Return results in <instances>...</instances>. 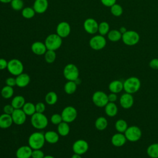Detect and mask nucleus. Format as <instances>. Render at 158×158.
Wrapping results in <instances>:
<instances>
[{
    "label": "nucleus",
    "mask_w": 158,
    "mask_h": 158,
    "mask_svg": "<svg viewBox=\"0 0 158 158\" xmlns=\"http://www.w3.org/2000/svg\"><path fill=\"white\" fill-rule=\"evenodd\" d=\"M107 36L109 41L112 42H117L119 40H122V34L118 30L113 29L110 30V31L107 35Z\"/></svg>",
    "instance_id": "nucleus-29"
},
{
    "label": "nucleus",
    "mask_w": 158,
    "mask_h": 158,
    "mask_svg": "<svg viewBox=\"0 0 158 158\" xmlns=\"http://www.w3.org/2000/svg\"><path fill=\"white\" fill-rule=\"evenodd\" d=\"M124 135L127 141L130 142H136L140 139L142 136V131L138 127L131 125L127 128Z\"/></svg>",
    "instance_id": "nucleus-7"
},
{
    "label": "nucleus",
    "mask_w": 158,
    "mask_h": 158,
    "mask_svg": "<svg viewBox=\"0 0 158 158\" xmlns=\"http://www.w3.org/2000/svg\"><path fill=\"white\" fill-rule=\"evenodd\" d=\"M25 102V99L23 96L21 95H17L12 98L10 104L15 109H22Z\"/></svg>",
    "instance_id": "nucleus-26"
},
{
    "label": "nucleus",
    "mask_w": 158,
    "mask_h": 158,
    "mask_svg": "<svg viewBox=\"0 0 158 158\" xmlns=\"http://www.w3.org/2000/svg\"><path fill=\"white\" fill-rule=\"evenodd\" d=\"M109 31H110V26L107 22L104 21L99 23L98 32L99 33V35L102 36L107 35Z\"/></svg>",
    "instance_id": "nucleus-36"
},
{
    "label": "nucleus",
    "mask_w": 158,
    "mask_h": 158,
    "mask_svg": "<svg viewBox=\"0 0 158 158\" xmlns=\"http://www.w3.org/2000/svg\"><path fill=\"white\" fill-rule=\"evenodd\" d=\"M44 135L46 142L49 144H55L57 143L59 139V135L55 131L49 130L46 131Z\"/></svg>",
    "instance_id": "nucleus-25"
},
{
    "label": "nucleus",
    "mask_w": 158,
    "mask_h": 158,
    "mask_svg": "<svg viewBox=\"0 0 158 158\" xmlns=\"http://www.w3.org/2000/svg\"><path fill=\"white\" fill-rule=\"evenodd\" d=\"M43 158H55V157L51 155H47V156H44V157Z\"/></svg>",
    "instance_id": "nucleus-53"
},
{
    "label": "nucleus",
    "mask_w": 158,
    "mask_h": 158,
    "mask_svg": "<svg viewBox=\"0 0 158 158\" xmlns=\"http://www.w3.org/2000/svg\"><path fill=\"white\" fill-rule=\"evenodd\" d=\"M50 121L52 124L56 125H58L60 123H61L63 121L61 114H52L51 117Z\"/></svg>",
    "instance_id": "nucleus-41"
},
{
    "label": "nucleus",
    "mask_w": 158,
    "mask_h": 158,
    "mask_svg": "<svg viewBox=\"0 0 158 158\" xmlns=\"http://www.w3.org/2000/svg\"><path fill=\"white\" fill-rule=\"evenodd\" d=\"M49 3L48 0H35L33 8L37 14L44 13L48 8Z\"/></svg>",
    "instance_id": "nucleus-18"
},
{
    "label": "nucleus",
    "mask_w": 158,
    "mask_h": 158,
    "mask_svg": "<svg viewBox=\"0 0 158 158\" xmlns=\"http://www.w3.org/2000/svg\"><path fill=\"white\" fill-rule=\"evenodd\" d=\"M63 75L68 81H75L79 78V70L75 64H68L64 68Z\"/></svg>",
    "instance_id": "nucleus-5"
},
{
    "label": "nucleus",
    "mask_w": 158,
    "mask_h": 158,
    "mask_svg": "<svg viewBox=\"0 0 158 158\" xmlns=\"http://www.w3.org/2000/svg\"><path fill=\"white\" fill-rule=\"evenodd\" d=\"M120 106L125 109H128L131 108L134 104V98L131 94L125 93L121 95L119 99Z\"/></svg>",
    "instance_id": "nucleus-16"
},
{
    "label": "nucleus",
    "mask_w": 158,
    "mask_h": 158,
    "mask_svg": "<svg viewBox=\"0 0 158 158\" xmlns=\"http://www.w3.org/2000/svg\"><path fill=\"white\" fill-rule=\"evenodd\" d=\"M111 143L115 147H122L124 146V144L126 143L127 139L124 135V133H115L111 137Z\"/></svg>",
    "instance_id": "nucleus-17"
},
{
    "label": "nucleus",
    "mask_w": 158,
    "mask_h": 158,
    "mask_svg": "<svg viewBox=\"0 0 158 158\" xmlns=\"http://www.w3.org/2000/svg\"><path fill=\"white\" fill-rule=\"evenodd\" d=\"M128 127L127 122L123 119H118L115 123V128L118 133H124Z\"/></svg>",
    "instance_id": "nucleus-33"
},
{
    "label": "nucleus",
    "mask_w": 158,
    "mask_h": 158,
    "mask_svg": "<svg viewBox=\"0 0 158 158\" xmlns=\"http://www.w3.org/2000/svg\"><path fill=\"white\" fill-rule=\"evenodd\" d=\"M30 122L35 128L37 130H43L48 125V119L44 113L35 112L31 116Z\"/></svg>",
    "instance_id": "nucleus-3"
},
{
    "label": "nucleus",
    "mask_w": 158,
    "mask_h": 158,
    "mask_svg": "<svg viewBox=\"0 0 158 158\" xmlns=\"http://www.w3.org/2000/svg\"><path fill=\"white\" fill-rule=\"evenodd\" d=\"M13 120L11 115L3 113L0 115V128L6 129L12 126Z\"/></svg>",
    "instance_id": "nucleus-22"
},
{
    "label": "nucleus",
    "mask_w": 158,
    "mask_h": 158,
    "mask_svg": "<svg viewBox=\"0 0 158 158\" xmlns=\"http://www.w3.org/2000/svg\"><path fill=\"white\" fill-rule=\"evenodd\" d=\"M108 96V101L109 102H115L117 100V95L116 93H110V94H107Z\"/></svg>",
    "instance_id": "nucleus-48"
},
{
    "label": "nucleus",
    "mask_w": 158,
    "mask_h": 158,
    "mask_svg": "<svg viewBox=\"0 0 158 158\" xmlns=\"http://www.w3.org/2000/svg\"><path fill=\"white\" fill-rule=\"evenodd\" d=\"M58 99L57 94L54 91H49L44 97V101L48 105L55 104Z\"/></svg>",
    "instance_id": "nucleus-32"
},
{
    "label": "nucleus",
    "mask_w": 158,
    "mask_h": 158,
    "mask_svg": "<svg viewBox=\"0 0 158 158\" xmlns=\"http://www.w3.org/2000/svg\"><path fill=\"white\" fill-rule=\"evenodd\" d=\"M1 95L4 99L11 98L14 95L13 87L6 85L1 90Z\"/></svg>",
    "instance_id": "nucleus-35"
},
{
    "label": "nucleus",
    "mask_w": 158,
    "mask_h": 158,
    "mask_svg": "<svg viewBox=\"0 0 158 158\" xmlns=\"http://www.w3.org/2000/svg\"><path fill=\"white\" fill-rule=\"evenodd\" d=\"M118 30H119L120 32L123 35V33H125L127 31V29L125 27H121L119 28Z\"/></svg>",
    "instance_id": "nucleus-50"
},
{
    "label": "nucleus",
    "mask_w": 158,
    "mask_h": 158,
    "mask_svg": "<svg viewBox=\"0 0 158 158\" xmlns=\"http://www.w3.org/2000/svg\"><path fill=\"white\" fill-rule=\"evenodd\" d=\"M108 88L110 93H119L123 90V83L118 80H113L109 84Z\"/></svg>",
    "instance_id": "nucleus-23"
},
{
    "label": "nucleus",
    "mask_w": 158,
    "mask_h": 158,
    "mask_svg": "<svg viewBox=\"0 0 158 158\" xmlns=\"http://www.w3.org/2000/svg\"><path fill=\"white\" fill-rule=\"evenodd\" d=\"M5 83L6 85L14 87V86H16V79L14 77H9L6 78Z\"/></svg>",
    "instance_id": "nucleus-46"
},
{
    "label": "nucleus",
    "mask_w": 158,
    "mask_h": 158,
    "mask_svg": "<svg viewBox=\"0 0 158 158\" xmlns=\"http://www.w3.org/2000/svg\"><path fill=\"white\" fill-rule=\"evenodd\" d=\"M149 67L154 70H158V58L151 59L149 63Z\"/></svg>",
    "instance_id": "nucleus-45"
},
{
    "label": "nucleus",
    "mask_w": 158,
    "mask_h": 158,
    "mask_svg": "<svg viewBox=\"0 0 158 158\" xmlns=\"http://www.w3.org/2000/svg\"><path fill=\"white\" fill-rule=\"evenodd\" d=\"M71 32L70 25L65 21L58 23L56 27V33L62 38L67 37Z\"/></svg>",
    "instance_id": "nucleus-14"
},
{
    "label": "nucleus",
    "mask_w": 158,
    "mask_h": 158,
    "mask_svg": "<svg viewBox=\"0 0 158 158\" xmlns=\"http://www.w3.org/2000/svg\"><path fill=\"white\" fill-rule=\"evenodd\" d=\"M44 154L41 149H33L31 153V158H43L44 157Z\"/></svg>",
    "instance_id": "nucleus-42"
},
{
    "label": "nucleus",
    "mask_w": 158,
    "mask_h": 158,
    "mask_svg": "<svg viewBox=\"0 0 158 158\" xmlns=\"http://www.w3.org/2000/svg\"><path fill=\"white\" fill-rule=\"evenodd\" d=\"M31 51L37 56L44 55L48 50L44 43L41 41H35L31 46Z\"/></svg>",
    "instance_id": "nucleus-19"
},
{
    "label": "nucleus",
    "mask_w": 158,
    "mask_h": 158,
    "mask_svg": "<svg viewBox=\"0 0 158 158\" xmlns=\"http://www.w3.org/2000/svg\"><path fill=\"white\" fill-rule=\"evenodd\" d=\"M123 83L125 92L131 94L138 92L141 87L140 80L136 77H128Z\"/></svg>",
    "instance_id": "nucleus-2"
},
{
    "label": "nucleus",
    "mask_w": 158,
    "mask_h": 158,
    "mask_svg": "<svg viewBox=\"0 0 158 158\" xmlns=\"http://www.w3.org/2000/svg\"><path fill=\"white\" fill-rule=\"evenodd\" d=\"M7 69L14 76H17L23 73L24 67L23 63L17 59H12L8 61Z\"/></svg>",
    "instance_id": "nucleus-8"
},
{
    "label": "nucleus",
    "mask_w": 158,
    "mask_h": 158,
    "mask_svg": "<svg viewBox=\"0 0 158 158\" xmlns=\"http://www.w3.org/2000/svg\"><path fill=\"white\" fill-rule=\"evenodd\" d=\"M110 12L115 17H120L123 12V9L122 6L119 4H114L110 7Z\"/></svg>",
    "instance_id": "nucleus-38"
},
{
    "label": "nucleus",
    "mask_w": 158,
    "mask_h": 158,
    "mask_svg": "<svg viewBox=\"0 0 158 158\" xmlns=\"http://www.w3.org/2000/svg\"><path fill=\"white\" fill-rule=\"evenodd\" d=\"M102 4L106 7H110L112 5L116 3L117 0H100Z\"/></svg>",
    "instance_id": "nucleus-47"
},
{
    "label": "nucleus",
    "mask_w": 158,
    "mask_h": 158,
    "mask_svg": "<svg viewBox=\"0 0 158 158\" xmlns=\"http://www.w3.org/2000/svg\"><path fill=\"white\" fill-rule=\"evenodd\" d=\"M33 149L28 145H24L19 147L16 152L15 156L17 158H30L31 157Z\"/></svg>",
    "instance_id": "nucleus-20"
},
{
    "label": "nucleus",
    "mask_w": 158,
    "mask_h": 158,
    "mask_svg": "<svg viewBox=\"0 0 158 158\" xmlns=\"http://www.w3.org/2000/svg\"><path fill=\"white\" fill-rule=\"evenodd\" d=\"M146 153L151 158H158V143L150 144L147 148Z\"/></svg>",
    "instance_id": "nucleus-30"
},
{
    "label": "nucleus",
    "mask_w": 158,
    "mask_h": 158,
    "mask_svg": "<svg viewBox=\"0 0 158 158\" xmlns=\"http://www.w3.org/2000/svg\"><path fill=\"white\" fill-rule=\"evenodd\" d=\"M93 104L98 107H104L109 102L107 94L102 91H96L92 96Z\"/></svg>",
    "instance_id": "nucleus-11"
},
{
    "label": "nucleus",
    "mask_w": 158,
    "mask_h": 158,
    "mask_svg": "<svg viewBox=\"0 0 158 158\" xmlns=\"http://www.w3.org/2000/svg\"><path fill=\"white\" fill-rule=\"evenodd\" d=\"M108 125V122L106 117L101 116L96 118L94 122V126L98 130H104Z\"/></svg>",
    "instance_id": "nucleus-27"
},
{
    "label": "nucleus",
    "mask_w": 158,
    "mask_h": 158,
    "mask_svg": "<svg viewBox=\"0 0 158 158\" xmlns=\"http://www.w3.org/2000/svg\"><path fill=\"white\" fill-rule=\"evenodd\" d=\"M89 149V144L85 139H80L75 141L72 145V150L75 154L82 155L86 153Z\"/></svg>",
    "instance_id": "nucleus-12"
},
{
    "label": "nucleus",
    "mask_w": 158,
    "mask_h": 158,
    "mask_svg": "<svg viewBox=\"0 0 158 158\" xmlns=\"http://www.w3.org/2000/svg\"><path fill=\"white\" fill-rule=\"evenodd\" d=\"M12 1V0H0V2H2V3H4V4H6V3H9Z\"/></svg>",
    "instance_id": "nucleus-52"
},
{
    "label": "nucleus",
    "mask_w": 158,
    "mask_h": 158,
    "mask_svg": "<svg viewBox=\"0 0 158 158\" xmlns=\"http://www.w3.org/2000/svg\"><path fill=\"white\" fill-rule=\"evenodd\" d=\"M107 41L104 36L101 35H96L91 38L89 41V45L90 48L95 51H99L105 48Z\"/></svg>",
    "instance_id": "nucleus-9"
},
{
    "label": "nucleus",
    "mask_w": 158,
    "mask_h": 158,
    "mask_svg": "<svg viewBox=\"0 0 158 158\" xmlns=\"http://www.w3.org/2000/svg\"><path fill=\"white\" fill-rule=\"evenodd\" d=\"M8 61L5 59L0 58V70H4L7 67Z\"/></svg>",
    "instance_id": "nucleus-49"
},
{
    "label": "nucleus",
    "mask_w": 158,
    "mask_h": 158,
    "mask_svg": "<svg viewBox=\"0 0 158 158\" xmlns=\"http://www.w3.org/2000/svg\"><path fill=\"white\" fill-rule=\"evenodd\" d=\"M71 158H82V157H81V155H79V154H75V153H74V154L72 156Z\"/></svg>",
    "instance_id": "nucleus-51"
},
{
    "label": "nucleus",
    "mask_w": 158,
    "mask_h": 158,
    "mask_svg": "<svg viewBox=\"0 0 158 158\" xmlns=\"http://www.w3.org/2000/svg\"><path fill=\"white\" fill-rule=\"evenodd\" d=\"M14 109H15L13 107V106L11 104H6L3 107L4 113L9 114V115H11L13 113Z\"/></svg>",
    "instance_id": "nucleus-44"
},
{
    "label": "nucleus",
    "mask_w": 158,
    "mask_h": 158,
    "mask_svg": "<svg viewBox=\"0 0 158 158\" xmlns=\"http://www.w3.org/2000/svg\"><path fill=\"white\" fill-rule=\"evenodd\" d=\"M46 142L44 135L41 132L36 131L32 133L28 137V146L32 149H41Z\"/></svg>",
    "instance_id": "nucleus-1"
},
{
    "label": "nucleus",
    "mask_w": 158,
    "mask_h": 158,
    "mask_svg": "<svg viewBox=\"0 0 158 158\" xmlns=\"http://www.w3.org/2000/svg\"><path fill=\"white\" fill-rule=\"evenodd\" d=\"M104 111L107 116L113 117L118 113V107L115 102H109L104 107Z\"/></svg>",
    "instance_id": "nucleus-24"
},
{
    "label": "nucleus",
    "mask_w": 158,
    "mask_h": 158,
    "mask_svg": "<svg viewBox=\"0 0 158 158\" xmlns=\"http://www.w3.org/2000/svg\"><path fill=\"white\" fill-rule=\"evenodd\" d=\"M62 38L57 33L49 35L45 39L44 44L47 49L56 51L60 48L62 43Z\"/></svg>",
    "instance_id": "nucleus-4"
},
{
    "label": "nucleus",
    "mask_w": 158,
    "mask_h": 158,
    "mask_svg": "<svg viewBox=\"0 0 158 158\" xmlns=\"http://www.w3.org/2000/svg\"><path fill=\"white\" fill-rule=\"evenodd\" d=\"M22 109L27 115L31 116L36 112L35 105L31 102H25Z\"/></svg>",
    "instance_id": "nucleus-34"
},
{
    "label": "nucleus",
    "mask_w": 158,
    "mask_h": 158,
    "mask_svg": "<svg viewBox=\"0 0 158 158\" xmlns=\"http://www.w3.org/2000/svg\"><path fill=\"white\" fill-rule=\"evenodd\" d=\"M16 86L19 88H25L28 85L30 82V77L25 73H22L16 76Z\"/></svg>",
    "instance_id": "nucleus-21"
},
{
    "label": "nucleus",
    "mask_w": 158,
    "mask_h": 158,
    "mask_svg": "<svg viewBox=\"0 0 158 158\" xmlns=\"http://www.w3.org/2000/svg\"><path fill=\"white\" fill-rule=\"evenodd\" d=\"M36 112L44 113L46 110V105L42 102H38L35 104Z\"/></svg>",
    "instance_id": "nucleus-43"
},
{
    "label": "nucleus",
    "mask_w": 158,
    "mask_h": 158,
    "mask_svg": "<svg viewBox=\"0 0 158 158\" xmlns=\"http://www.w3.org/2000/svg\"><path fill=\"white\" fill-rule=\"evenodd\" d=\"M77 89V84L74 81H68L64 85V89L67 94H73Z\"/></svg>",
    "instance_id": "nucleus-31"
},
{
    "label": "nucleus",
    "mask_w": 158,
    "mask_h": 158,
    "mask_svg": "<svg viewBox=\"0 0 158 158\" xmlns=\"http://www.w3.org/2000/svg\"><path fill=\"white\" fill-rule=\"evenodd\" d=\"M36 12L33 7H26L23 8L22 10V15L23 18L27 19H30L33 18Z\"/></svg>",
    "instance_id": "nucleus-37"
},
{
    "label": "nucleus",
    "mask_w": 158,
    "mask_h": 158,
    "mask_svg": "<svg viewBox=\"0 0 158 158\" xmlns=\"http://www.w3.org/2000/svg\"><path fill=\"white\" fill-rule=\"evenodd\" d=\"M10 3L11 7L14 10L19 11L23 9L24 4L22 0H12V1Z\"/></svg>",
    "instance_id": "nucleus-40"
},
{
    "label": "nucleus",
    "mask_w": 158,
    "mask_h": 158,
    "mask_svg": "<svg viewBox=\"0 0 158 158\" xmlns=\"http://www.w3.org/2000/svg\"><path fill=\"white\" fill-rule=\"evenodd\" d=\"M70 126L68 123L62 121L57 125V133L60 136H66L70 133Z\"/></svg>",
    "instance_id": "nucleus-28"
},
{
    "label": "nucleus",
    "mask_w": 158,
    "mask_h": 158,
    "mask_svg": "<svg viewBox=\"0 0 158 158\" xmlns=\"http://www.w3.org/2000/svg\"><path fill=\"white\" fill-rule=\"evenodd\" d=\"M11 116L14 123L17 125H21L25 122L27 115L23 112L22 109H14Z\"/></svg>",
    "instance_id": "nucleus-15"
},
{
    "label": "nucleus",
    "mask_w": 158,
    "mask_h": 158,
    "mask_svg": "<svg viewBox=\"0 0 158 158\" xmlns=\"http://www.w3.org/2000/svg\"><path fill=\"white\" fill-rule=\"evenodd\" d=\"M99 23L93 18H88L83 22L85 31L89 34H95L98 32Z\"/></svg>",
    "instance_id": "nucleus-13"
},
{
    "label": "nucleus",
    "mask_w": 158,
    "mask_h": 158,
    "mask_svg": "<svg viewBox=\"0 0 158 158\" xmlns=\"http://www.w3.org/2000/svg\"><path fill=\"white\" fill-rule=\"evenodd\" d=\"M62 120L68 123L73 122L77 117V110L72 106H68L64 108L61 112Z\"/></svg>",
    "instance_id": "nucleus-10"
},
{
    "label": "nucleus",
    "mask_w": 158,
    "mask_h": 158,
    "mask_svg": "<svg viewBox=\"0 0 158 158\" xmlns=\"http://www.w3.org/2000/svg\"><path fill=\"white\" fill-rule=\"evenodd\" d=\"M44 56V60L48 64H52L53 63L56 59V51L52 50H47Z\"/></svg>",
    "instance_id": "nucleus-39"
},
{
    "label": "nucleus",
    "mask_w": 158,
    "mask_h": 158,
    "mask_svg": "<svg viewBox=\"0 0 158 158\" xmlns=\"http://www.w3.org/2000/svg\"><path fill=\"white\" fill-rule=\"evenodd\" d=\"M140 36L138 32L134 30H127L122 35V40L123 43L129 46L136 45L139 41Z\"/></svg>",
    "instance_id": "nucleus-6"
}]
</instances>
